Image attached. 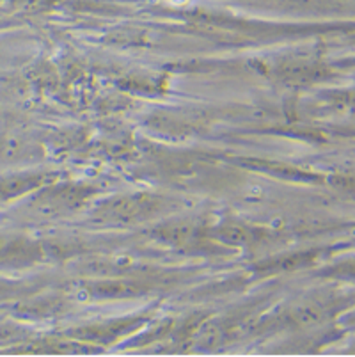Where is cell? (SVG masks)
Listing matches in <instances>:
<instances>
[{"instance_id":"cell-1","label":"cell","mask_w":355,"mask_h":357,"mask_svg":"<svg viewBox=\"0 0 355 357\" xmlns=\"http://www.w3.org/2000/svg\"><path fill=\"white\" fill-rule=\"evenodd\" d=\"M151 208V201L142 199V197H126V199H119L116 204H112L110 212L116 217L121 219H130V217H137L139 213L146 212Z\"/></svg>"}]
</instances>
